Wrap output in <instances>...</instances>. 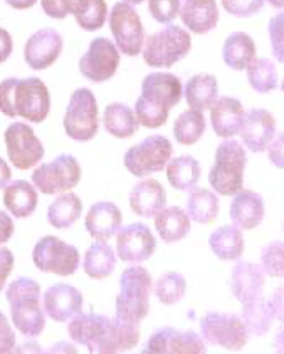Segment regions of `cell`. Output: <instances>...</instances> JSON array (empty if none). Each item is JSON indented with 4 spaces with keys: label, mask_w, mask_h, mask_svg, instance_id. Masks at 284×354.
I'll return each mask as SVG.
<instances>
[{
    "label": "cell",
    "mask_w": 284,
    "mask_h": 354,
    "mask_svg": "<svg viewBox=\"0 0 284 354\" xmlns=\"http://www.w3.org/2000/svg\"><path fill=\"white\" fill-rule=\"evenodd\" d=\"M116 48L127 57H138L145 43V29L139 13L125 1L115 4L108 19Z\"/></svg>",
    "instance_id": "8fae6325"
},
{
    "label": "cell",
    "mask_w": 284,
    "mask_h": 354,
    "mask_svg": "<svg viewBox=\"0 0 284 354\" xmlns=\"http://www.w3.org/2000/svg\"><path fill=\"white\" fill-rule=\"evenodd\" d=\"M152 290L161 304L171 306L182 299L187 290V283L181 273L172 271L161 276Z\"/></svg>",
    "instance_id": "60d3db41"
},
{
    "label": "cell",
    "mask_w": 284,
    "mask_h": 354,
    "mask_svg": "<svg viewBox=\"0 0 284 354\" xmlns=\"http://www.w3.org/2000/svg\"><path fill=\"white\" fill-rule=\"evenodd\" d=\"M14 222L4 211H0V243H6L14 234Z\"/></svg>",
    "instance_id": "f5cc1de1"
},
{
    "label": "cell",
    "mask_w": 284,
    "mask_h": 354,
    "mask_svg": "<svg viewBox=\"0 0 284 354\" xmlns=\"http://www.w3.org/2000/svg\"><path fill=\"white\" fill-rule=\"evenodd\" d=\"M141 322L115 317L110 322L108 335L102 342L99 354L124 353L138 346Z\"/></svg>",
    "instance_id": "484cf974"
},
{
    "label": "cell",
    "mask_w": 284,
    "mask_h": 354,
    "mask_svg": "<svg viewBox=\"0 0 284 354\" xmlns=\"http://www.w3.org/2000/svg\"><path fill=\"white\" fill-rule=\"evenodd\" d=\"M248 82L259 94H267L278 86V74L274 64L269 59L254 57L247 66Z\"/></svg>",
    "instance_id": "ab89813d"
},
{
    "label": "cell",
    "mask_w": 284,
    "mask_h": 354,
    "mask_svg": "<svg viewBox=\"0 0 284 354\" xmlns=\"http://www.w3.org/2000/svg\"><path fill=\"white\" fill-rule=\"evenodd\" d=\"M82 292L66 283H57L44 295L45 313L55 322H68L82 312Z\"/></svg>",
    "instance_id": "d6986e66"
},
{
    "label": "cell",
    "mask_w": 284,
    "mask_h": 354,
    "mask_svg": "<svg viewBox=\"0 0 284 354\" xmlns=\"http://www.w3.org/2000/svg\"><path fill=\"white\" fill-rule=\"evenodd\" d=\"M207 352L201 335L193 330L180 332L172 327L156 330L146 343L142 353L147 354H203Z\"/></svg>",
    "instance_id": "9a60e30c"
},
{
    "label": "cell",
    "mask_w": 284,
    "mask_h": 354,
    "mask_svg": "<svg viewBox=\"0 0 284 354\" xmlns=\"http://www.w3.org/2000/svg\"><path fill=\"white\" fill-rule=\"evenodd\" d=\"M192 39L187 30L178 26H167L145 39L142 55L145 63L155 69H170L187 57Z\"/></svg>",
    "instance_id": "8992f818"
},
{
    "label": "cell",
    "mask_w": 284,
    "mask_h": 354,
    "mask_svg": "<svg viewBox=\"0 0 284 354\" xmlns=\"http://www.w3.org/2000/svg\"><path fill=\"white\" fill-rule=\"evenodd\" d=\"M206 119L200 110H186L173 122V136L181 145H193L202 138Z\"/></svg>",
    "instance_id": "f35d334b"
},
{
    "label": "cell",
    "mask_w": 284,
    "mask_h": 354,
    "mask_svg": "<svg viewBox=\"0 0 284 354\" xmlns=\"http://www.w3.org/2000/svg\"><path fill=\"white\" fill-rule=\"evenodd\" d=\"M75 19L79 26L86 32H96L102 29L108 19V6L105 0H90L86 10Z\"/></svg>",
    "instance_id": "ee69618b"
},
{
    "label": "cell",
    "mask_w": 284,
    "mask_h": 354,
    "mask_svg": "<svg viewBox=\"0 0 284 354\" xmlns=\"http://www.w3.org/2000/svg\"><path fill=\"white\" fill-rule=\"evenodd\" d=\"M181 9V0H149L152 18L161 24H170Z\"/></svg>",
    "instance_id": "f6af8a7d"
},
{
    "label": "cell",
    "mask_w": 284,
    "mask_h": 354,
    "mask_svg": "<svg viewBox=\"0 0 284 354\" xmlns=\"http://www.w3.org/2000/svg\"><path fill=\"white\" fill-rule=\"evenodd\" d=\"M257 48L251 35L245 32H234L225 40L222 48L223 62L231 69L242 71L252 63Z\"/></svg>",
    "instance_id": "f1b7e54d"
},
{
    "label": "cell",
    "mask_w": 284,
    "mask_h": 354,
    "mask_svg": "<svg viewBox=\"0 0 284 354\" xmlns=\"http://www.w3.org/2000/svg\"><path fill=\"white\" fill-rule=\"evenodd\" d=\"M38 192L26 180H15L6 186L3 201L8 211L17 218H26L34 214L38 206Z\"/></svg>",
    "instance_id": "83f0119b"
},
{
    "label": "cell",
    "mask_w": 284,
    "mask_h": 354,
    "mask_svg": "<svg viewBox=\"0 0 284 354\" xmlns=\"http://www.w3.org/2000/svg\"><path fill=\"white\" fill-rule=\"evenodd\" d=\"M182 99V84L171 73H151L141 84V95L135 104V115L140 125L156 129L162 127L170 110Z\"/></svg>",
    "instance_id": "6da1fadb"
},
{
    "label": "cell",
    "mask_w": 284,
    "mask_h": 354,
    "mask_svg": "<svg viewBox=\"0 0 284 354\" xmlns=\"http://www.w3.org/2000/svg\"><path fill=\"white\" fill-rule=\"evenodd\" d=\"M283 242L276 240L263 247L261 252V268L271 277H282L284 272Z\"/></svg>",
    "instance_id": "7bdbcfd3"
},
{
    "label": "cell",
    "mask_w": 284,
    "mask_h": 354,
    "mask_svg": "<svg viewBox=\"0 0 284 354\" xmlns=\"http://www.w3.org/2000/svg\"><path fill=\"white\" fill-rule=\"evenodd\" d=\"M90 4V0H41L44 13L53 19H65L68 15H82Z\"/></svg>",
    "instance_id": "b9f144b4"
},
{
    "label": "cell",
    "mask_w": 284,
    "mask_h": 354,
    "mask_svg": "<svg viewBox=\"0 0 284 354\" xmlns=\"http://www.w3.org/2000/svg\"><path fill=\"white\" fill-rule=\"evenodd\" d=\"M63 48V38L55 29H40L26 40L24 48L26 63L32 70L48 69L61 55Z\"/></svg>",
    "instance_id": "e0dca14e"
},
{
    "label": "cell",
    "mask_w": 284,
    "mask_h": 354,
    "mask_svg": "<svg viewBox=\"0 0 284 354\" xmlns=\"http://www.w3.org/2000/svg\"><path fill=\"white\" fill-rule=\"evenodd\" d=\"M173 147L162 135H152L127 150L124 165L133 176L146 177L164 170L170 161Z\"/></svg>",
    "instance_id": "ba28073f"
},
{
    "label": "cell",
    "mask_w": 284,
    "mask_h": 354,
    "mask_svg": "<svg viewBox=\"0 0 284 354\" xmlns=\"http://www.w3.org/2000/svg\"><path fill=\"white\" fill-rule=\"evenodd\" d=\"M245 110L240 100L221 96L211 106V124L217 136L231 139L240 133Z\"/></svg>",
    "instance_id": "7402d4cb"
},
{
    "label": "cell",
    "mask_w": 284,
    "mask_h": 354,
    "mask_svg": "<svg viewBox=\"0 0 284 354\" xmlns=\"http://www.w3.org/2000/svg\"><path fill=\"white\" fill-rule=\"evenodd\" d=\"M272 7L277 8V9H283L284 0H267Z\"/></svg>",
    "instance_id": "9f6ffc18"
},
{
    "label": "cell",
    "mask_w": 284,
    "mask_h": 354,
    "mask_svg": "<svg viewBox=\"0 0 284 354\" xmlns=\"http://www.w3.org/2000/svg\"><path fill=\"white\" fill-rule=\"evenodd\" d=\"M111 318L102 315H77L69 323L68 332L73 341L85 346L90 353H99V349L108 335Z\"/></svg>",
    "instance_id": "ffe728a7"
},
{
    "label": "cell",
    "mask_w": 284,
    "mask_h": 354,
    "mask_svg": "<svg viewBox=\"0 0 284 354\" xmlns=\"http://www.w3.org/2000/svg\"><path fill=\"white\" fill-rule=\"evenodd\" d=\"M0 111L13 119L43 122L50 113V93L39 77H9L0 82Z\"/></svg>",
    "instance_id": "7a4b0ae2"
},
{
    "label": "cell",
    "mask_w": 284,
    "mask_h": 354,
    "mask_svg": "<svg viewBox=\"0 0 284 354\" xmlns=\"http://www.w3.org/2000/svg\"><path fill=\"white\" fill-rule=\"evenodd\" d=\"M203 338L212 346L240 351L248 342V332L240 317L234 313L209 312L201 318Z\"/></svg>",
    "instance_id": "7c38bea8"
},
{
    "label": "cell",
    "mask_w": 284,
    "mask_h": 354,
    "mask_svg": "<svg viewBox=\"0 0 284 354\" xmlns=\"http://www.w3.org/2000/svg\"><path fill=\"white\" fill-rule=\"evenodd\" d=\"M209 243L212 252L223 261L240 259L245 250L243 234L240 228L231 225L217 228L209 236Z\"/></svg>",
    "instance_id": "e575fe53"
},
{
    "label": "cell",
    "mask_w": 284,
    "mask_h": 354,
    "mask_svg": "<svg viewBox=\"0 0 284 354\" xmlns=\"http://www.w3.org/2000/svg\"><path fill=\"white\" fill-rule=\"evenodd\" d=\"M184 99L191 109L205 111L214 105L218 95V82L211 74H197L184 86Z\"/></svg>",
    "instance_id": "f546056e"
},
{
    "label": "cell",
    "mask_w": 284,
    "mask_h": 354,
    "mask_svg": "<svg viewBox=\"0 0 284 354\" xmlns=\"http://www.w3.org/2000/svg\"><path fill=\"white\" fill-rule=\"evenodd\" d=\"M268 32L271 38L273 55L277 57L279 63H283V13L277 14L272 18L268 26Z\"/></svg>",
    "instance_id": "7dc6e473"
},
{
    "label": "cell",
    "mask_w": 284,
    "mask_h": 354,
    "mask_svg": "<svg viewBox=\"0 0 284 354\" xmlns=\"http://www.w3.org/2000/svg\"><path fill=\"white\" fill-rule=\"evenodd\" d=\"M202 175L201 165L189 155L171 160L167 165L166 176L171 186L177 191L189 192L196 187Z\"/></svg>",
    "instance_id": "4dcf8cb0"
},
{
    "label": "cell",
    "mask_w": 284,
    "mask_h": 354,
    "mask_svg": "<svg viewBox=\"0 0 284 354\" xmlns=\"http://www.w3.org/2000/svg\"><path fill=\"white\" fill-rule=\"evenodd\" d=\"M229 216L234 226L240 230H253L259 226L265 217V201L251 190H242L234 195Z\"/></svg>",
    "instance_id": "cb8c5ba5"
},
{
    "label": "cell",
    "mask_w": 284,
    "mask_h": 354,
    "mask_svg": "<svg viewBox=\"0 0 284 354\" xmlns=\"http://www.w3.org/2000/svg\"><path fill=\"white\" fill-rule=\"evenodd\" d=\"M32 261L38 270L68 277L76 272L80 265V253L57 236H45L32 250Z\"/></svg>",
    "instance_id": "9c48e42d"
},
{
    "label": "cell",
    "mask_w": 284,
    "mask_h": 354,
    "mask_svg": "<svg viewBox=\"0 0 284 354\" xmlns=\"http://www.w3.org/2000/svg\"><path fill=\"white\" fill-rule=\"evenodd\" d=\"M155 227L166 243L181 241L189 234L191 220L181 207L162 209L155 216Z\"/></svg>",
    "instance_id": "1f68e13d"
},
{
    "label": "cell",
    "mask_w": 284,
    "mask_h": 354,
    "mask_svg": "<svg viewBox=\"0 0 284 354\" xmlns=\"http://www.w3.org/2000/svg\"><path fill=\"white\" fill-rule=\"evenodd\" d=\"M276 133V119L269 111L265 109H252L245 113L240 135L243 144L251 151H265Z\"/></svg>",
    "instance_id": "ac0fdd59"
},
{
    "label": "cell",
    "mask_w": 284,
    "mask_h": 354,
    "mask_svg": "<svg viewBox=\"0 0 284 354\" xmlns=\"http://www.w3.org/2000/svg\"><path fill=\"white\" fill-rule=\"evenodd\" d=\"M152 277L142 266L126 268L120 279V293L116 297V316L142 322L150 312Z\"/></svg>",
    "instance_id": "5b68a950"
},
{
    "label": "cell",
    "mask_w": 284,
    "mask_h": 354,
    "mask_svg": "<svg viewBox=\"0 0 284 354\" xmlns=\"http://www.w3.org/2000/svg\"><path fill=\"white\" fill-rule=\"evenodd\" d=\"M120 65V53L108 38H96L79 60V70L84 77L93 82L110 80Z\"/></svg>",
    "instance_id": "5bb4252c"
},
{
    "label": "cell",
    "mask_w": 284,
    "mask_h": 354,
    "mask_svg": "<svg viewBox=\"0 0 284 354\" xmlns=\"http://www.w3.org/2000/svg\"><path fill=\"white\" fill-rule=\"evenodd\" d=\"M82 214V203L74 192L57 197L48 209V221L57 230L69 228Z\"/></svg>",
    "instance_id": "d590c367"
},
{
    "label": "cell",
    "mask_w": 284,
    "mask_h": 354,
    "mask_svg": "<svg viewBox=\"0 0 284 354\" xmlns=\"http://www.w3.org/2000/svg\"><path fill=\"white\" fill-rule=\"evenodd\" d=\"M12 180V171L8 166L7 161L3 158H0V190L4 189L9 181Z\"/></svg>",
    "instance_id": "db71d44e"
},
{
    "label": "cell",
    "mask_w": 284,
    "mask_h": 354,
    "mask_svg": "<svg viewBox=\"0 0 284 354\" xmlns=\"http://www.w3.org/2000/svg\"><path fill=\"white\" fill-rule=\"evenodd\" d=\"M178 14L184 26L197 35L212 32L220 19L216 0H184Z\"/></svg>",
    "instance_id": "d4e9b609"
},
{
    "label": "cell",
    "mask_w": 284,
    "mask_h": 354,
    "mask_svg": "<svg viewBox=\"0 0 284 354\" xmlns=\"http://www.w3.org/2000/svg\"><path fill=\"white\" fill-rule=\"evenodd\" d=\"M13 53V38L7 29L0 26V64L6 63Z\"/></svg>",
    "instance_id": "816d5d0a"
},
{
    "label": "cell",
    "mask_w": 284,
    "mask_h": 354,
    "mask_svg": "<svg viewBox=\"0 0 284 354\" xmlns=\"http://www.w3.org/2000/svg\"><path fill=\"white\" fill-rule=\"evenodd\" d=\"M145 0H125V3L127 4H133V6H140V4H142Z\"/></svg>",
    "instance_id": "6f0895ef"
},
{
    "label": "cell",
    "mask_w": 284,
    "mask_h": 354,
    "mask_svg": "<svg viewBox=\"0 0 284 354\" xmlns=\"http://www.w3.org/2000/svg\"><path fill=\"white\" fill-rule=\"evenodd\" d=\"M15 347V333L8 322V318L0 312V354L12 353Z\"/></svg>",
    "instance_id": "c3c4849f"
},
{
    "label": "cell",
    "mask_w": 284,
    "mask_h": 354,
    "mask_svg": "<svg viewBox=\"0 0 284 354\" xmlns=\"http://www.w3.org/2000/svg\"><path fill=\"white\" fill-rule=\"evenodd\" d=\"M189 192L187 201L189 218L201 225H209L215 221L220 211L218 197L206 189H193Z\"/></svg>",
    "instance_id": "74e56055"
},
{
    "label": "cell",
    "mask_w": 284,
    "mask_h": 354,
    "mask_svg": "<svg viewBox=\"0 0 284 354\" xmlns=\"http://www.w3.org/2000/svg\"><path fill=\"white\" fill-rule=\"evenodd\" d=\"M14 254L6 247L0 248V292L4 290L7 279L14 268Z\"/></svg>",
    "instance_id": "681fc988"
},
{
    "label": "cell",
    "mask_w": 284,
    "mask_h": 354,
    "mask_svg": "<svg viewBox=\"0 0 284 354\" xmlns=\"http://www.w3.org/2000/svg\"><path fill=\"white\" fill-rule=\"evenodd\" d=\"M8 302L10 304L14 326L28 338L41 335L45 328L44 310L40 304V285L34 279L20 277L8 287Z\"/></svg>",
    "instance_id": "3957f363"
},
{
    "label": "cell",
    "mask_w": 284,
    "mask_h": 354,
    "mask_svg": "<svg viewBox=\"0 0 284 354\" xmlns=\"http://www.w3.org/2000/svg\"><path fill=\"white\" fill-rule=\"evenodd\" d=\"M265 272L261 266L240 261L234 266L231 279V291L240 304L263 297Z\"/></svg>",
    "instance_id": "44dd1931"
},
{
    "label": "cell",
    "mask_w": 284,
    "mask_h": 354,
    "mask_svg": "<svg viewBox=\"0 0 284 354\" xmlns=\"http://www.w3.org/2000/svg\"><path fill=\"white\" fill-rule=\"evenodd\" d=\"M102 122L106 131L117 139L131 138L140 127L133 109L122 102H113L108 105L104 111Z\"/></svg>",
    "instance_id": "836d02e7"
},
{
    "label": "cell",
    "mask_w": 284,
    "mask_h": 354,
    "mask_svg": "<svg viewBox=\"0 0 284 354\" xmlns=\"http://www.w3.org/2000/svg\"><path fill=\"white\" fill-rule=\"evenodd\" d=\"M265 0H221L222 7L237 18H249L262 10Z\"/></svg>",
    "instance_id": "bcb514c9"
},
{
    "label": "cell",
    "mask_w": 284,
    "mask_h": 354,
    "mask_svg": "<svg viewBox=\"0 0 284 354\" xmlns=\"http://www.w3.org/2000/svg\"><path fill=\"white\" fill-rule=\"evenodd\" d=\"M268 155L272 162L277 166L278 169H283V135L282 133H276L268 145Z\"/></svg>",
    "instance_id": "f907efd6"
},
{
    "label": "cell",
    "mask_w": 284,
    "mask_h": 354,
    "mask_svg": "<svg viewBox=\"0 0 284 354\" xmlns=\"http://www.w3.org/2000/svg\"><path fill=\"white\" fill-rule=\"evenodd\" d=\"M273 318L274 313L271 304L263 297L243 304L242 321L245 323L248 335L257 337L267 335L271 329Z\"/></svg>",
    "instance_id": "8d00e7d4"
},
{
    "label": "cell",
    "mask_w": 284,
    "mask_h": 354,
    "mask_svg": "<svg viewBox=\"0 0 284 354\" xmlns=\"http://www.w3.org/2000/svg\"><path fill=\"white\" fill-rule=\"evenodd\" d=\"M166 190L155 178H147L133 186L130 206L141 217H153L166 206Z\"/></svg>",
    "instance_id": "4316f807"
},
{
    "label": "cell",
    "mask_w": 284,
    "mask_h": 354,
    "mask_svg": "<svg viewBox=\"0 0 284 354\" xmlns=\"http://www.w3.org/2000/svg\"><path fill=\"white\" fill-rule=\"evenodd\" d=\"M9 7L17 9V10H26L30 9L37 4L38 0H4Z\"/></svg>",
    "instance_id": "11a10c76"
},
{
    "label": "cell",
    "mask_w": 284,
    "mask_h": 354,
    "mask_svg": "<svg viewBox=\"0 0 284 354\" xmlns=\"http://www.w3.org/2000/svg\"><path fill=\"white\" fill-rule=\"evenodd\" d=\"M82 167L73 155L61 153L51 162L43 164L32 172V184L41 194L55 195L74 189L80 183Z\"/></svg>",
    "instance_id": "30bf717a"
},
{
    "label": "cell",
    "mask_w": 284,
    "mask_h": 354,
    "mask_svg": "<svg viewBox=\"0 0 284 354\" xmlns=\"http://www.w3.org/2000/svg\"><path fill=\"white\" fill-rule=\"evenodd\" d=\"M116 261L113 247L105 241H97L85 252L82 267L90 279H102L114 272Z\"/></svg>",
    "instance_id": "d6a6232c"
},
{
    "label": "cell",
    "mask_w": 284,
    "mask_h": 354,
    "mask_svg": "<svg viewBox=\"0 0 284 354\" xmlns=\"http://www.w3.org/2000/svg\"><path fill=\"white\" fill-rule=\"evenodd\" d=\"M246 165V151L240 142L223 140L216 150L215 164L209 171L211 187L222 196H234L243 190Z\"/></svg>",
    "instance_id": "277c9868"
},
{
    "label": "cell",
    "mask_w": 284,
    "mask_h": 354,
    "mask_svg": "<svg viewBox=\"0 0 284 354\" xmlns=\"http://www.w3.org/2000/svg\"><path fill=\"white\" fill-rule=\"evenodd\" d=\"M65 133L70 139L86 142L99 131V105L94 93L86 88H77L70 97L63 120Z\"/></svg>",
    "instance_id": "52a82bcc"
},
{
    "label": "cell",
    "mask_w": 284,
    "mask_h": 354,
    "mask_svg": "<svg viewBox=\"0 0 284 354\" xmlns=\"http://www.w3.org/2000/svg\"><path fill=\"white\" fill-rule=\"evenodd\" d=\"M122 225V214L117 205L100 201L93 205L85 217V227L90 236L97 241L110 240Z\"/></svg>",
    "instance_id": "603a6c76"
},
{
    "label": "cell",
    "mask_w": 284,
    "mask_h": 354,
    "mask_svg": "<svg viewBox=\"0 0 284 354\" xmlns=\"http://www.w3.org/2000/svg\"><path fill=\"white\" fill-rule=\"evenodd\" d=\"M158 247L156 239L149 226L135 222L120 228L116 234L117 256L122 262L140 263L151 257Z\"/></svg>",
    "instance_id": "2e32d148"
},
{
    "label": "cell",
    "mask_w": 284,
    "mask_h": 354,
    "mask_svg": "<svg viewBox=\"0 0 284 354\" xmlns=\"http://www.w3.org/2000/svg\"><path fill=\"white\" fill-rule=\"evenodd\" d=\"M8 158L19 170H29L44 158V146L32 127L24 122H13L4 133Z\"/></svg>",
    "instance_id": "4fadbf2b"
}]
</instances>
